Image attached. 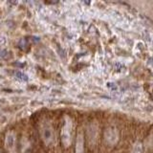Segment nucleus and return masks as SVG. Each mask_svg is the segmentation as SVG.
I'll use <instances>...</instances> for the list:
<instances>
[{
	"label": "nucleus",
	"instance_id": "obj_1",
	"mask_svg": "<svg viewBox=\"0 0 153 153\" xmlns=\"http://www.w3.org/2000/svg\"><path fill=\"white\" fill-rule=\"evenodd\" d=\"M72 138V121L69 117H65L64 124L61 129V142L65 147H68L71 145Z\"/></svg>",
	"mask_w": 153,
	"mask_h": 153
},
{
	"label": "nucleus",
	"instance_id": "obj_2",
	"mask_svg": "<svg viewBox=\"0 0 153 153\" xmlns=\"http://www.w3.org/2000/svg\"><path fill=\"white\" fill-rule=\"evenodd\" d=\"M41 137L46 146H51L55 142V132L50 124H46L41 129Z\"/></svg>",
	"mask_w": 153,
	"mask_h": 153
},
{
	"label": "nucleus",
	"instance_id": "obj_3",
	"mask_svg": "<svg viewBox=\"0 0 153 153\" xmlns=\"http://www.w3.org/2000/svg\"><path fill=\"white\" fill-rule=\"evenodd\" d=\"M5 146L9 153H17L16 150V135L13 131L7 133L5 138Z\"/></svg>",
	"mask_w": 153,
	"mask_h": 153
},
{
	"label": "nucleus",
	"instance_id": "obj_4",
	"mask_svg": "<svg viewBox=\"0 0 153 153\" xmlns=\"http://www.w3.org/2000/svg\"><path fill=\"white\" fill-rule=\"evenodd\" d=\"M76 153H84V135L81 130H79L78 136H76Z\"/></svg>",
	"mask_w": 153,
	"mask_h": 153
},
{
	"label": "nucleus",
	"instance_id": "obj_5",
	"mask_svg": "<svg viewBox=\"0 0 153 153\" xmlns=\"http://www.w3.org/2000/svg\"><path fill=\"white\" fill-rule=\"evenodd\" d=\"M105 140H106L109 143H115L118 141V132L117 129L115 128H108L105 131Z\"/></svg>",
	"mask_w": 153,
	"mask_h": 153
},
{
	"label": "nucleus",
	"instance_id": "obj_6",
	"mask_svg": "<svg viewBox=\"0 0 153 153\" xmlns=\"http://www.w3.org/2000/svg\"><path fill=\"white\" fill-rule=\"evenodd\" d=\"M143 152V147H142V143L137 142L135 145H134L132 150L130 153H142Z\"/></svg>",
	"mask_w": 153,
	"mask_h": 153
},
{
	"label": "nucleus",
	"instance_id": "obj_7",
	"mask_svg": "<svg viewBox=\"0 0 153 153\" xmlns=\"http://www.w3.org/2000/svg\"><path fill=\"white\" fill-rule=\"evenodd\" d=\"M16 76L17 79H21V80H27L28 79L27 76L24 74V73H22V72H20V71H17L16 72Z\"/></svg>",
	"mask_w": 153,
	"mask_h": 153
},
{
	"label": "nucleus",
	"instance_id": "obj_8",
	"mask_svg": "<svg viewBox=\"0 0 153 153\" xmlns=\"http://www.w3.org/2000/svg\"><path fill=\"white\" fill-rule=\"evenodd\" d=\"M18 46H19V48H20V49L25 50V48H26V46H27V42H26V40H25V39H21L20 41L18 42Z\"/></svg>",
	"mask_w": 153,
	"mask_h": 153
}]
</instances>
